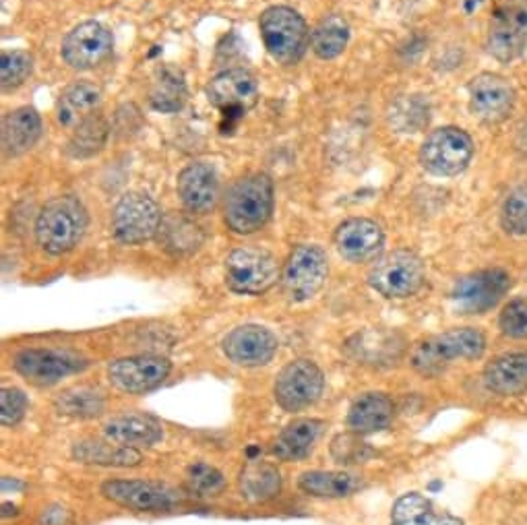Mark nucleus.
I'll list each match as a JSON object with an SVG mask.
<instances>
[{"mask_svg": "<svg viewBox=\"0 0 527 525\" xmlns=\"http://www.w3.org/2000/svg\"><path fill=\"white\" fill-rule=\"evenodd\" d=\"M337 253L350 263H368L377 259L383 249V230L377 222L366 218L346 220L333 236Z\"/></svg>", "mask_w": 527, "mask_h": 525, "instance_id": "nucleus-20", "label": "nucleus"}, {"mask_svg": "<svg viewBox=\"0 0 527 525\" xmlns=\"http://www.w3.org/2000/svg\"><path fill=\"white\" fill-rule=\"evenodd\" d=\"M172 370V362L158 354L118 358L108 366V381L114 389L137 395L160 387Z\"/></svg>", "mask_w": 527, "mask_h": 525, "instance_id": "nucleus-12", "label": "nucleus"}, {"mask_svg": "<svg viewBox=\"0 0 527 525\" xmlns=\"http://www.w3.org/2000/svg\"><path fill=\"white\" fill-rule=\"evenodd\" d=\"M468 94L472 114L486 125H499L509 118L515 106L513 85L496 73L476 75L468 85Z\"/></svg>", "mask_w": 527, "mask_h": 525, "instance_id": "nucleus-16", "label": "nucleus"}, {"mask_svg": "<svg viewBox=\"0 0 527 525\" xmlns=\"http://www.w3.org/2000/svg\"><path fill=\"white\" fill-rule=\"evenodd\" d=\"M160 234L164 236V244H166L164 249L174 253V255H184V253L197 251L201 240H203L199 226H195L191 220L180 218V215L178 218L176 215H172V218L164 220Z\"/></svg>", "mask_w": 527, "mask_h": 525, "instance_id": "nucleus-37", "label": "nucleus"}, {"mask_svg": "<svg viewBox=\"0 0 527 525\" xmlns=\"http://www.w3.org/2000/svg\"><path fill=\"white\" fill-rule=\"evenodd\" d=\"M348 350L364 364H389V360L399 358L403 352V342L393 333L381 331H368L356 335L348 344Z\"/></svg>", "mask_w": 527, "mask_h": 525, "instance_id": "nucleus-33", "label": "nucleus"}, {"mask_svg": "<svg viewBox=\"0 0 527 525\" xmlns=\"http://www.w3.org/2000/svg\"><path fill=\"white\" fill-rule=\"evenodd\" d=\"M71 523H73V515L62 505H50L38 517V525H71Z\"/></svg>", "mask_w": 527, "mask_h": 525, "instance_id": "nucleus-44", "label": "nucleus"}, {"mask_svg": "<svg viewBox=\"0 0 527 525\" xmlns=\"http://www.w3.org/2000/svg\"><path fill=\"white\" fill-rule=\"evenodd\" d=\"M391 525H463L459 517L439 511L418 492L399 497L391 509Z\"/></svg>", "mask_w": 527, "mask_h": 525, "instance_id": "nucleus-29", "label": "nucleus"}, {"mask_svg": "<svg viewBox=\"0 0 527 525\" xmlns=\"http://www.w3.org/2000/svg\"><path fill=\"white\" fill-rule=\"evenodd\" d=\"M325 430V422L317 418H298L290 422L273 441L271 453L282 461H298L310 455Z\"/></svg>", "mask_w": 527, "mask_h": 525, "instance_id": "nucleus-23", "label": "nucleus"}, {"mask_svg": "<svg viewBox=\"0 0 527 525\" xmlns=\"http://www.w3.org/2000/svg\"><path fill=\"white\" fill-rule=\"evenodd\" d=\"M501 224L509 234H527V184L509 193L501 209Z\"/></svg>", "mask_w": 527, "mask_h": 525, "instance_id": "nucleus-40", "label": "nucleus"}, {"mask_svg": "<svg viewBox=\"0 0 527 525\" xmlns=\"http://www.w3.org/2000/svg\"><path fill=\"white\" fill-rule=\"evenodd\" d=\"M362 486L360 476L350 472L313 470L298 478V488L315 499H344Z\"/></svg>", "mask_w": 527, "mask_h": 525, "instance_id": "nucleus-30", "label": "nucleus"}, {"mask_svg": "<svg viewBox=\"0 0 527 525\" xmlns=\"http://www.w3.org/2000/svg\"><path fill=\"white\" fill-rule=\"evenodd\" d=\"M34 71V58L29 52L11 50L0 56V87L3 91H15Z\"/></svg>", "mask_w": 527, "mask_h": 525, "instance_id": "nucleus-38", "label": "nucleus"}, {"mask_svg": "<svg viewBox=\"0 0 527 525\" xmlns=\"http://www.w3.org/2000/svg\"><path fill=\"white\" fill-rule=\"evenodd\" d=\"M54 408L60 416L73 420H91L106 412V395L98 387L79 385L65 389L54 399Z\"/></svg>", "mask_w": 527, "mask_h": 525, "instance_id": "nucleus-32", "label": "nucleus"}, {"mask_svg": "<svg viewBox=\"0 0 527 525\" xmlns=\"http://www.w3.org/2000/svg\"><path fill=\"white\" fill-rule=\"evenodd\" d=\"M186 482H189V488L197 492L199 497H217L226 488L224 474L205 461L191 463L186 468Z\"/></svg>", "mask_w": 527, "mask_h": 525, "instance_id": "nucleus-39", "label": "nucleus"}, {"mask_svg": "<svg viewBox=\"0 0 527 525\" xmlns=\"http://www.w3.org/2000/svg\"><path fill=\"white\" fill-rule=\"evenodd\" d=\"M186 102V85L176 69L164 67L153 77L149 89V104L158 112H178Z\"/></svg>", "mask_w": 527, "mask_h": 525, "instance_id": "nucleus-34", "label": "nucleus"}, {"mask_svg": "<svg viewBox=\"0 0 527 525\" xmlns=\"http://www.w3.org/2000/svg\"><path fill=\"white\" fill-rule=\"evenodd\" d=\"M277 259L255 246H242L226 259V284L232 292L244 296H259L271 290L279 280Z\"/></svg>", "mask_w": 527, "mask_h": 525, "instance_id": "nucleus-5", "label": "nucleus"}, {"mask_svg": "<svg viewBox=\"0 0 527 525\" xmlns=\"http://www.w3.org/2000/svg\"><path fill=\"white\" fill-rule=\"evenodd\" d=\"M29 408L27 395L17 387H3L0 391V420L5 426H17Z\"/></svg>", "mask_w": 527, "mask_h": 525, "instance_id": "nucleus-42", "label": "nucleus"}, {"mask_svg": "<svg viewBox=\"0 0 527 525\" xmlns=\"http://www.w3.org/2000/svg\"><path fill=\"white\" fill-rule=\"evenodd\" d=\"M87 230V211L71 195L48 201L36 220V240L50 255L71 253Z\"/></svg>", "mask_w": 527, "mask_h": 525, "instance_id": "nucleus-2", "label": "nucleus"}, {"mask_svg": "<svg viewBox=\"0 0 527 525\" xmlns=\"http://www.w3.org/2000/svg\"><path fill=\"white\" fill-rule=\"evenodd\" d=\"M112 52V36L98 21H83L73 27L62 42V58L77 71L102 65Z\"/></svg>", "mask_w": 527, "mask_h": 525, "instance_id": "nucleus-17", "label": "nucleus"}, {"mask_svg": "<svg viewBox=\"0 0 527 525\" xmlns=\"http://www.w3.org/2000/svg\"><path fill=\"white\" fill-rule=\"evenodd\" d=\"M348 42H350V25L339 15L325 17L315 27V32L310 34V48H313V52L323 60L337 58L346 50Z\"/></svg>", "mask_w": 527, "mask_h": 525, "instance_id": "nucleus-35", "label": "nucleus"}, {"mask_svg": "<svg viewBox=\"0 0 527 525\" xmlns=\"http://www.w3.org/2000/svg\"><path fill=\"white\" fill-rule=\"evenodd\" d=\"M364 443L356 439V432L352 435H339L331 443V455L339 463H358L364 459Z\"/></svg>", "mask_w": 527, "mask_h": 525, "instance_id": "nucleus-43", "label": "nucleus"}, {"mask_svg": "<svg viewBox=\"0 0 527 525\" xmlns=\"http://www.w3.org/2000/svg\"><path fill=\"white\" fill-rule=\"evenodd\" d=\"M104 499L131 511H168L176 505V492L149 480H108L102 484Z\"/></svg>", "mask_w": 527, "mask_h": 525, "instance_id": "nucleus-15", "label": "nucleus"}, {"mask_svg": "<svg viewBox=\"0 0 527 525\" xmlns=\"http://www.w3.org/2000/svg\"><path fill=\"white\" fill-rule=\"evenodd\" d=\"M486 350V337L474 327L449 329L420 342L412 354V366L418 373L439 375L455 360H476Z\"/></svg>", "mask_w": 527, "mask_h": 525, "instance_id": "nucleus-3", "label": "nucleus"}, {"mask_svg": "<svg viewBox=\"0 0 527 525\" xmlns=\"http://www.w3.org/2000/svg\"><path fill=\"white\" fill-rule=\"evenodd\" d=\"M224 354L238 366H263L277 354L279 342L271 329L263 325H240L232 329L222 342Z\"/></svg>", "mask_w": 527, "mask_h": 525, "instance_id": "nucleus-19", "label": "nucleus"}, {"mask_svg": "<svg viewBox=\"0 0 527 525\" xmlns=\"http://www.w3.org/2000/svg\"><path fill=\"white\" fill-rule=\"evenodd\" d=\"M267 52L279 65L292 67L308 48L306 21L290 7H269L259 21Z\"/></svg>", "mask_w": 527, "mask_h": 525, "instance_id": "nucleus-4", "label": "nucleus"}, {"mask_svg": "<svg viewBox=\"0 0 527 525\" xmlns=\"http://www.w3.org/2000/svg\"><path fill=\"white\" fill-rule=\"evenodd\" d=\"M42 135V118L36 108H17L3 120V149L9 158H17L34 149Z\"/></svg>", "mask_w": 527, "mask_h": 525, "instance_id": "nucleus-24", "label": "nucleus"}, {"mask_svg": "<svg viewBox=\"0 0 527 525\" xmlns=\"http://www.w3.org/2000/svg\"><path fill=\"white\" fill-rule=\"evenodd\" d=\"M73 459L89 466L135 468L143 461V453L133 447H122L112 441H79L73 445Z\"/></svg>", "mask_w": 527, "mask_h": 525, "instance_id": "nucleus-28", "label": "nucleus"}, {"mask_svg": "<svg viewBox=\"0 0 527 525\" xmlns=\"http://www.w3.org/2000/svg\"><path fill=\"white\" fill-rule=\"evenodd\" d=\"M511 286V277L503 269H484L465 275L455 284L453 300L461 313L482 315L499 304Z\"/></svg>", "mask_w": 527, "mask_h": 525, "instance_id": "nucleus-13", "label": "nucleus"}, {"mask_svg": "<svg viewBox=\"0 0 527 525\" xmlns=\"http://www.w3.org/2000/svg\"><path fill=\"white\" fill-rule=\"evenodd\" d=\"M393 414L395 406L385 393H364L348 412V426L356 435H372V432L385 430L391 424Z\"/></svg>", "mask_w": 527, "mask_h": 525, "instance_id": "nucleus-27", "label": "nucleus"}, {"mask_svg": "<svg viewBox=\"0 0 527 525\" xmlns=\"http://www.w3.org/2000/svg\"><path fill=\"white\" fill-rule=\"evenodd\" d=\"M207 96L209 102L226 116H240L259 102V83L253 73L230 69L211 79Z\"/></svg>", "mask_w": 527, "mask_h": 525, "instance_id": "nucleus-18", "label": "nucleus"}, {"mask_svg": "<svg viewBox=\"0 0 527 525\" xmlns=\"http://www.w3.org/2000/svg\"><path fill=\"white\" fill-rule=\"evenodd\" d=\"M273 213V180L263 174H246L236 180L224 203V218L232 232L255 234Z\"/></svg>", "mask_w": 527, "mask_h": 525, "instance_id": "nucleus-1", "label": "nucleus"}, {"mask_svg": "<svg viewBox=\"0 0 527 525\" xmlns=\"http://www.w3.org/2000/svg\"><path fill=\"white\" fill-rule=\"evenodd\" d=\"M238 486L242 499L251 503H267L282 492V474L267 461H251L242 470Z\"/></svg>", "mask_w": 527, "mask_h": 525, "instance_id": "nucleus-31", "label": "nucleus"}, {"mask_svg": "<svg viewBox=\"0 0 527 525\" xmlns=\"http://www.w3.org/2000/svg\"><path fill=\"white\" fill-rule=\"evenodd\" d=\"M178 197L184 209L195 215L213 211L220 201V180L211 166L193 162L178 174Z\"/></svg>", "mask_w": 527, "mask_h": 525, "instance_id": "nucleus-21", "label": "nucleus"}, {"mask_svg": "<svg viewBox=\"0 0 527 525\" xmlns=\"http://www.w3.org/2000/svg\"><path fill=\"white\" fill-rule=\"evenodd\" d=\"M484 383L496 395H521L527 391V352L494 358L484 370Z\"/></svg>", "mask_w": 527, "mask_h": 525, "instance_id": "nucleus-25", "label": "nucleus"}, {"mask_svg": "<svg viewBox=\"0 0 527 525\" xmlns=\"http://www.w3.org/2000/svg\"><path fill=\"white\" fill-rule=\"evenodd\" d=\"M527 50V0H515L496 13L488 32V52L511 63Z\"/></svg>", "mask_w": 527, "mask_h": 525, "instance_id": "nucleus-14", "label": "nucleus"}, {"mask_svg": "<svg viewBox=\"0 0 527 525\" xmlns=\"http://www.w3.org/2000/svg\"><path fill=\"white\" fill-rule=\"evenodd\" d=\"M329 275L327 253L317 244H300L290 253L284 271L282 288L290 302H306L315 298Z\"/></svg>", "mask_w": 527, "mask_h": 525, "instance_id": "nucleus-6", "label": "nucleus"}, {"mask_svg": "<svg viewBox=\"0 0 527 525\" xmlns=\"http://www.w3.org/2000/svg\"><path fill=\"white\" fill-rule=\"evenodd\" d=\"M108 131L110 129H108L106 118L100 112H96L87 120H83L77 129H73L71 141L67 145V153L75 160H85V158L96 156V153L102 151V147L106 145Z\"/></svg>", "mask_w": 527, "mask_h": 525, "instance_id": "nucleus-36", "label": "nucleus"}, {"mask_svg": "<svg viewBox=\"0 0 527 525\" xmlns=\"http://www.w3.org/2000/svg\"><path fill=\"white\" fill-rule=\"evenodd\" d=\"M108 441L122 447H153L164 439L162 424L147 414H120L104 424Z\"/></svg>", "mask_w": 527, "mask_h": 525, "instance_id": "nucleus-22", "label": "nucleus"}, {"mask_svg": "<svg viewBox=\"0 0 527 525\" xmlns=\"http://www.w3.org/2000/svg\"><path fill=\"white\" fill-rule=\"evenodd\" d=\"M424 280V263L412 251L387 253L368 271V284L385 298H410L424 286Z\"/></svg>", "mask_w": 527, "mask_h": 525, "instance_id": "nucleus-8", "label": "nucleus"}, {"mask_svg": "<svg viewBox=\"0 0 527 525\" xmlns=\"http://www.w3.org/2000/svg\"><path fill=\"white\" fill-rule=\"evenodd\" d=\"M499 325L507 337L513 339L527 337V296L515 298L503 308Z\"/></svg>", "mask_w": 527, "mask_h": 525, "instance_id": "nucleus-41", "label": "nucleus"}, {"mask_svg": "<svg viewBox=\"0 0 527 525\" xmlns=\"http://www.w3.org/2000/svg\"><path fill=\"white\" fill-rule=\"evenodd\" d=\"M162 209L145 193L122 195L112 211V234L122 244H143L160 234Z\"/></svg>", "mask_w": 527, "mask_h": 525, "instance_id": "nucleus-10", "label": "nucleus"}, {"mask_svg": "<svg viewBox=\"0 0 527 525\" xmlns=\"http://www.w3.org/2000/svg\"><path fill=\"white\" fill-rule=\"evenodd\" d=\"M418 158L422 168L434 176H457L474 158V141L463 129L443 127L424 139Z\"/></svg>", "mask_w": 527, "mask_h": 525, "instance_id": "nucleus-7", "label": "nucleus"}, {"mask_svg": "<svg viewBox=\"0 0 527 525\" xmlns=\"http://www.w3.org/2000/svg\"><path fill=\"white\" fill-rule=\"evenodd\" d=\"M17 373L34 385H54L60 379L83 373L89 360L73 350L62 348H27L15 354Z\"/></svg>", "mask_w": 527, "mask_h": 525, "instance_id": "nucleus-11", "label": "nucleus"}, {"mask_svg": "<svg viewBox=\"0 0 527 525\" xmlns=\"http://www.w3.org/2000/svg\"><path fill=\"white\" fill-rule=\"evenodd\" d=\"M325 389L323 370L313 360H294L286 364L275 379L273 395L279 408L286 412H302L315 406Z\"/></svg>", "mask_w": 527, "mask_h": 525, "instance_id": "nucleus-9", "label": "nucleus"}, {"mask_svg": "<svg viewBox=\"0 0 527 525\" xmlns=\"http://www.w3.org/2000/svg\"><path fill=\"white\" fill-rule=\"evenodd\" d=\"M102 89L93 83L79 81L62 91L58 100V122L67 129H77L83 120L100 112Z\"/></svg>", "mask_w": 527, "mask_h": 525, "instance_id": "nucleus-26", "label": "nucleus"}]
</instances>
